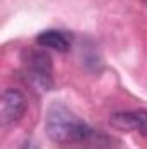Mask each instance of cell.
<instances>
[{
	"instance_id": "3",
	"label": "cell",
	"mask_w": 147,
	"mask_h": 149,
	"mask_svg": "<svg viewBox=\"0 0 147 149\" xmlns=\"http://www.w3.org/2000/svg\"><path fill=\"white\" fill-rule=\"evenodd\" d=\"M28 108L26 95L17 88H5L0 101V121L3 127L17 123Z\"/></svg>"
},
{
	"instance_id": "5",
	"label": "cell",
	"mask_w": 147,
	"mask_h": 149,
	"mask_svg": "<svg viewBox=\"0 0 147 149\" xmlns=\"http://www.w3.org/2000/svg\"><path fill=\"white\" fill-rule=\"evenodd\" d=\"M37 43L40 47L52 49L55 52H68L71 49V40L69 37L61 31V30H45L37 35Z\"/></svg>"
},
{
	"instance_id": "2",
	"label": "cell",
	"mask_w": 147,
	"mask_h": 149,
	"mask_svg": "<svg viewBox=\"0 0 147 149\" xmlns=\"http://www.w3.org/2000/svg\"><path fill=\"white\" fill-rule=\"evenodd\" d=\"M21 61H23V74L28 83H31L38 90L54 88L52 61L45 52L38 49H28L23 52Z\"/></svg>"
},
{
	"instance_id": "6",
	"label": "cell",
	"mask_w": 147,
	"mask_h": 149,
	"mask_svg": "<svg viewBox=\"0 0 147 149\" xmlns=\"http://www.w3.org/2000/svg\"><path fill=\"white\" fill-rule=\"evenodd\" d=\"M144 3H146V5H147V0H144Z\"/></svg>"
},
{
	"instance_id": "1",
	"label": "cell",
	"mask_w": 147,
	"mask_h": 149,
	"mask_svg": "<svg viewBox=\"0 0 147 149\" xmlns=\"http://www.w3.org/2000/svg\"><path fill=\"white\" fill-rule=\"evenodd\" d=\"M47 137L62 149H92L99 144V134L62 102L50 104L45 118Z\"/></svg>"
},
{
	"instance_id": "4",
	"label": "cell",
	"mask_w": 147,
	"mask_h": 149,
	"mask_svg": "<svg viewBox=\"0 0 147 149\" xmlns=\"http://www.w3.org/2000/svg\"><path fill=\"white\" fill-rule=\"evenodd\" d=\"M109 123L112 128L121 132H137L140 135H147V111L144 109L114 113Z\"/></svg>"
}]
</instances>
